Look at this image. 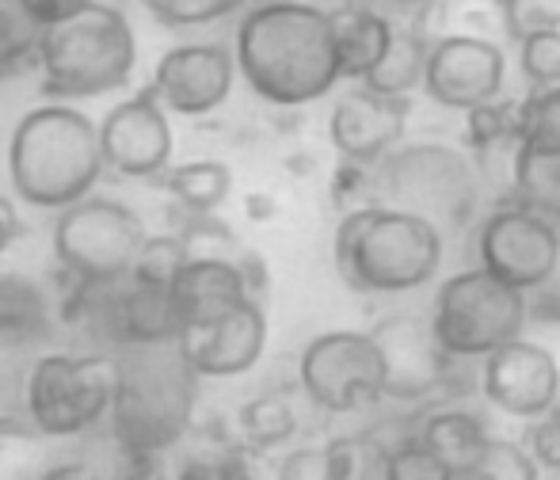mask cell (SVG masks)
<instances>
[{"instance_id":"obj_3","label":"cell","mask_w":560,"mask_h":480,"mask_svg":"<svg viewBox=\"0 0 560 480\" xmlns=\"http://www.w3.org/2000/svg\"><path fill=\"white\" fill-rule=\"evenodd\" d=\"M104 168L100 126L69 104L27 112L8 141V176L15 195L38 210H66L89 199Z\"/></svg>"},{"instance_id":"obj_32","label":"cell","mask_w":560,"mask_h":480,"mask_svg":"<svg viewBox=\"0 0 560 480\" xmlns=\"http://www.w3.org/2000/svg\"><path fill=\"white\" fill-rule=\"evenodd\" d=\"M534 477H538V461H534V454L526 446L508 443V438H488L469 480H534Z\"/></svg>"},{"instance_id":"obj_26","label":"cell","mask_w":560,"mask_h":480,"mask_svg":"<svg viewBox=\"0 0 560 480\" xmlns=\"http://www.w3.org/2000/svg\"><path fill=\"white\" fill-rule=\"evenodd\" d=\"M233 187V172L218 161H191L168 172V191L187 214H214Z\"/></svg>"},{"instance_id":"obj_38","label":"cell","mask_w":560,"mask_h":480,"mask_svg":"<svg viewBox=\"0 0 560 480\" xmlns=\"http://www.w3.org/2000/svg\"><path fill=\"white\" fill-rule=\"evenodd\" d=\"M279 477L287 480H332V469H328V446H317V450H294L290 458H282Z\"/></svg>"},{"instance_id":"obj_2","label":"cell","mask_w":560,"mask_h":480,"mask_svg":"<svg viewBox=\"0 0 560 480\" xmlns=\"http://www.w3.org/2000/svg\"><path fill=\"white\" fill-rule=\"evenodd\" d=\"M332 251L339 279L354 294H408L443 267V230L412 210L366 202L343 214Z\"/></svg>"},{"instance_id":"obj_43","label":"cell","mask_w":560,"mask_h":480,"mask_svg":"<svg viewBox=\"0 0 560 480\" xmlns=\"http://www.w3.org/2000/svg\"><path fill=\"white\" fill-rule=\"evenodd\" d=\"M503 4H508L511 12H518V4H523V0H503Z\"/></svg>"},{"instance_id":"obj_11","label":"cell","mask_w":560,"mask_h":480,"mask_svg":"<svg viewBox=\"0 0 560 480\" xmlns=\"http://www.w3.org/2000/svg\"><path fill=\"white\" fill-rule=\"evenodd\" d=\"M477 251L480 267L530 294L553 282L560 267V222L526 202H515L485 218Z\"/></svg>"},{"instance_id":"obj_17","label":"cell","mask_w":560,"mask_h":480,"mask_svg":"<svg viewBox=\"0 0 560 480\" xmlns=\"http://www.w3.org/2000/svg\"><path fill=\"white\" fill-rule=\"evenodd\" d=\"M233 54L214 43H187L156 61L153 89L176 115H210L233 92Z\"/></svg>"},{"instance_id":"obj_6","label":"cell","mask_w":560,"mask_h":480,"mask_svg":"<svg viewBox=\"0 0 560 480\" xmlns=\"http://www.w3.org/2000/svg\"><path fill=\"white\" fill-rule=\"evenodd\" d=\"M530 320L526 290L503 282L488 267L457 271L439 286L431 325L450 359H485L518 340Z\"/></svg>"},{"instance_id":"obj_41","label":"cell","mask_w":560,"mask_h":480,"mask_svg":"<svg viewBox=\"0 0 560 480\" xmlns=\"http://www.w3.org/2000/svg\"><path fill=\"white\" fill-rule=\"evenodd\" d=\"M252 4H302V8H317V12L332 15L336 8L347 4V0H252Z\"/></svg>"},{"instance_id":"obj_21","label":"cell","mask_w":560,"mask_h":480,"mask_svg":"<svg viewBox=\"0 0 560 480\" xmlns=\"http://www.w3.org/2000/svg\"><path fill=\"white\" fill-rule=\"evenodd\" d=\"M488 438L492 435L485 431V423L472 412H462V408L435 412L416 428V443L435 454L439 466L446 469V480H469Z\"/></svg>"},{"instance_id":"obj_27","label":"cell","mask_w":560,"mask_h":480,"mask_svg":"<svg viewBox=\"0 0 560 480\" xmlns=\"http://www.w3.org/2000/svg\"><path fill=\"white\" fill-rule=\"evenodd\" d=\"M332 480H393V446L382 435H339L328 443Z\"/></svg>"},{"instance_id":"obj_9","label":"cell","mask_w":560,"mask_h":480,"mask_svg":"<svg viewBox=\"0 0 560 480\" xmlns=\"http://www.w3.org/2000/svg\"><path fill=\"white\" fill-rule=\"evenodd\" d=\"M145 244L141 222L115 199H81L54 222V251L73 282H107L130 274Z\"/></svg>"},{"instance_id":"obj_16","label":"cell","mask_w":560,"mask_h":480,"mask_svg":"<svg viewBox=\"0 0 560 480\" xmlns=\"http://www.w3.org/2000/svg\"><path fill=\"white\" fill-rule=\"evenodd\" d=\"M405 122H408L405 96H389V92H377L359 81V89H351L332 107L328 138H332L336 153L343 161L374 168V164H382L400 145Z\"/></svg>"},{"instance_id":"obj_23","label":"cell","mask_w":560,"mask_h":480,"mask_svg":"<svg viewBox=\"0 0 560 480\" xmlns=\"http://www.w3.org/2000/svg\"><path fill=\"white\" fill-rule=\"evenodd\" d=\"M428 50H431V38H428V31L420 27V15H416V23H408V27L393 23L389 50H385V58L377 61V69L362 84H370V89H377V92H389V96H408L416 84H423Z\"/></svg>"},{"instance_id":"obj_31","label":"cell","mask_w":560,"mask_h":480,"mask_svg":"<svg viewBox=\"0 0 560 480\" xmlns=\"http://www.w3.org/2000/svg\"><path fill=\"white\" fill-rule=\"evenodd\" d=\"M141 4L164 27H202L233 15L236 8H248L252 0H141Z\"/></svg>"},{"instance_id":"obj_40","label":"cell","mask_w":560,"mask_h":480,"mask_svg":"<svg viewBox=\"0 0 560 480\" xmlns=\"http://www.w3.org/2000/svg\"><path fill=\"white\" fill-rule=\"evenodd\" d=\"M20 233H23V222H20V214H15L12 199L0 195V251H4L12 241H20Z\"/></svg>"},{"instance_id":"obj_29","label":"cell","mask_w":560,"mask_h":480,"mask_svg":"<svg viewBox=\"0 0 560 480\" xmlns=\"http://www.w3.org/2000/svg\"><path fill=\"white\" fill-rule=\"evenodd\" d=\"M43 431L35 423L0 415V480L15 477H43Z\"/></svg>"},{"instance_id":"obj_25","label":"cell","mask_w":560,"mask_h":480,"mask_svg":"<svg viewBox=\"0 0 560 480\" xmlns=\"http://www.w3.org/2000/svg\"><path fill=\"white\" fill-rule=\"evenodd\" d=\"M511 184H515L518 202L541 210L560 222V156L557 153H530L515 145L511 161Z\"/></svg>"},{"instance_id":"obj_22","label":"cell","mask_w":560,"mask_h":480,"mask_svg":"<svg viewBox=\"0 0 560 480\" xmlns=\"http://www.w3.org/2000/svg\"><path fill=\"white\" fill-rule=\"evenodd\" d=\"M50 332V302L23 274H0V343L27 348Z\"/></svg>"},{"instance_id":"obj_35","label":"cell","mask_w":560,"mask_h":480,"mask_svg":"<svg viewBox=\"0 0 560 480\" xmlns=\"http://www.w3.org/2000/svg\"><path fill=\"white\" fill-rule=\"evenodd\" d=\"M469 119V141L477 149H492L500 141H515L518 99H488V104L465 112Z\"/></svg>"},{"instance_id":"obj_39","label":"cell","mask_w":560,"mask_h":480,"mask_svg":"<svg viewBox=\"0 0 560 480\" xmlns=\"http://www.w3.org/2000/svg\"><path fill=\"white\" fill-rule=\"evenodd\" d=\"M92 0H23V8L31 12V20L38 23V27H50V23H61L69 20V15L84 12Z\"/></svg>"},{"instance_id":"obj_30","label":"cell","mask_w":560,"mask_h":480,"mask_svg":"<svg viewBox=\"0 0 560 480\" xmlns=\"http://www.w3.org/2000/svg\"><path fill=\"white\" fill-rule=\"evenodd\" d=\"M298 420H294V408L287 405L282 397H259L252 405H244L241 412V431L252 446L259 450H271V446L287 443L294 435Z\"/></svg>"},{"instance_id":"obj_18","label":"cell","mask_w":560,"mask_h":480,"mask_svg":"<svg viewBox=\"0 0 560 480\" xmlns=\"http://www.w3.org/2000/svg\"><path fill=\"white\" fill-rule=\"evenodd\" d=\"M179 348L187 362L199 370V377H236L248 374L264 355L267 343V317L256 297L229 309L225 317L202 320V325L179 328Z\"/></svg>"},{"instance_id":"obj_7","label":"cell","mask_w":560,"mask_h":480,"mask_svg":"<svg viewBox=\"0 0 560 480\" xmlns=\"http://www.w3.org/2000/svg\"><path fill=\"white\" fill-rule=\"evenodd\" d=\"M374 184L382 187L377 202L412 210L439 230H462L480 199V179L469 156L431 141L397 145L382 164H374Z\"/></svg>"},{"instance_id":"obj_37","label":"cell","mask_w":560,"mask_h":480,"mask_svg":"<svg viewBox=\"0 0 560 480\" xmlns=\"http://www.w3.org/2000/svg\"><path fill=\"white\" fill-rule=\"evenodd\" d=\"M393 480H446V469L412 435L405 446H393Z\"/></svg>"},{"instance_id":"obj_34","label":"cell","mask_w":560,"mask_h":480,"mask_svg":"<svg viewBox=\"0 0 560 480\" xmlns=\"http://www.w3.org/2000/svg\"><path fill=\"white\" fill-rule=\"evenodd\" d=\"M523 77L530 84H557L560 81V31L557 27H530L523 35Z\"/></svg>"},{"instance_id":"obj_12","label":"cell","mask_w":560,"mask_h":480,"mask_svg":"<svg viewBox=\"0 0 560 480\" xmlns=\"http://www.w3.org/2000/svg\"><path fill=\"white\" fill-rule=\"evenodd\" d=\"M508 58L495 38L480 35H439L428 50L423 92L450 112H472L488 99L503 96Z\"/></svg>"},{"instance_id":"obj_20","label":"cell","mask_w":560,"mask_h":480,"mask_svg":"<svg viewBox=\"0 0 560 480\" xmlns=\"http://www.w3.org/2000/svg\"><path fill=\"white\" fill-rule=\"evenodd\" d=\"M332 35L343 81H366L377 69V61L385 58V50H389L393 20L366 8L362 0H347L343 8L332 12Z\"/></svg>"},{"instance_id":"obj_1","label":"cell","mask_w":560,"mask_h":480,"mask_svg":"<svg viewBox=\"0 0 560 480\" xmlns=\"http://www.w3.org/2000/svg\"><path fill=\"white\" fill-rule=\"evenodd\" d=\"M236 69L275 107L325 99L343 81L332 15L302 4H252L236 27Z\"/></svg>"},{"instance_id":"obj_5","label":"cell","mask_w":560,"mask_h":480,"mask_svg":"<svg viewBox=\"0 0 560 480\" xmlns=\"http://www.w3.org/2000/svg\"><path fill=\"white\" fill-rule=\"evenodd\" d=\"M138 61L133 27L115 4L92 0L84 12L43 27L38 69L54 99H92L122 89Z\"/></svg>"},{"instance_id":"obj_42","label":"cell","mask_w":560,"mask_h":480,"mask_svg":"<svg viewBox=\"0 0 560 480\" xmlns=\"http://www.w3.org/2000/svg\"><path fill=\"white\" fill-rule=\"evenodd\" d=\"M389 4H400V8H412V12H420V8L431 4V0H389Z\"/></svg>"},{"instance_id":"obj_44","label":"cell","mask_w":560,"mask_h":480,"mask_svg":"<svg viewBox=\"0 0 560 480\" xmlns=\"http://www.w3.org/2000/svg\"><path fill=\"white\" fill-rule=\"evenodd\" d=\"M0 81H4V77H0Z\"/></svg>"},{"instance_id":"obj_10","label":"cell","mask_w":560,"mask_h":480,"mask_svg":"<svg viewBox=\"0 0 560 480\" xmlns=\"http://www.w3.org/2000/svg\"><path fill=\"white\" fill-rule=\"evenodd\" d=\"M302 389L320 412L347 415L385 397V366L370 332H325L302 351Z\"/></svg>"},{"instance_id":"obj_15","label":"cell","mask_w":560,"mask_h":480,"mask_svg":"<svg viewBox=\"0 0 560 480\" xmlns=\"http://www.w3.org/2000/svg\"><path fill=\"white\" fill-rule=\"evenodd\" d=\"M480 389L500 412L515 415V420H538L560 397V362L546 348L526 343L518 336V340L495 348L492 355H485Z\"/></svg>"},{"instance_id":"obj_4","label":"cell","mask_w":560,"mask_h":480,"mask_svg":"<svg viewBox=\"0 0 560 480\" xmlns=\"http://www.w3.org/2000/svg\"><path fill=\"white\" fill-rule=\"evenodd\" d=\"M118 389L112 428L126 454L153 458L179 443L191 423L199 370L187 362L179 340L126 343L118 348Z\"/></svg>"},{"instance_id":"obj_36","label":"cell","mask_w":560,"mask_h":480,"mask_svg":"<svg viewBox=\"0 0 560 480\" xmlns=\"http://www.w3.org/2000/svg\"><path fill=\"white\" fill-rule=\"evenodd\" d=\"M526 446H530L538 466H546L549 473H560V405H553L549 412H541L538 420H530Z\"/></svg>"},{"instance_id":"obj_14","label":"cell","mask_w":560,"mask_h":480,"mask_svg":"<svg viewBox=\"0 0 560 480\" xmlns=\"http://www.w3.org/2000/svg\"><path fill=\"white\" fill-rule=\"evenodd\" d=\"M100 149L107 168L130 179H149L168 168L172 161V126L168 107L161 104L156 89H141L133 99H122L100 122Z\"/></svg>"},{"instance_id":"obj_8","label":"cell","mask_w":560,"mask_h":480,"mask_svg":"<svg viewBox=\"0 0 560 480\" xmlns=\"http://www.w3.org/2000/svg\"><path fill=\"white\" fill-rule=\"evenodd\" d=\"M118 389L115 355H46L27 377V415L43 435H81L112 412Z\"/></svg>"},{"instance_id":"obj_13","label":"cell","mask_w":560,"mask_h":480,"mask_svg":"<svg viewBox=\"0 0 560 480\" xmlns=\"http://www.w3.org/2000/svg\"><path fill=\"white\" fill-rule=\"evenodd\" d=\"M370 336H374L377 351H382L385 397L389 400L416 405V400H428L446 382L450 355L439 343L431 317L397 313V317L377 320Z\"/></svg>"},{"instance_id":"obj_28","label":"cell","mask_w":560,"mask_h":480,"mask_svg":"<svg viewBox=\"0 0 560 480\" xmlns=\"http://www.w3.org/2000/svg\"><path fill=\"white\" fill-rule=\"evenodd\" d=\"M38 43H43V27L31 20L23 0H0V77H12L38 58Z\"/></svg>"},{"instance_id":"obj_19","label":"cell","mask_w":560,"mask_h":480,"mask_svg":"<svg viewBox=\"0 0 560 480\" xmlns=\"http://www.w3.org/2000/svg\"><path fill=\"white\" fill-rule=\"evenodd\" d=\"M176 309H179V328L202 325V320L225 317L229 309L244 305L248 297H256V282L248 274V259L233 256H195L184 264L176 286Z\"/></svg>"},{"instance_id":"obj_24","label":"cell","mask_w":560,"mask_h":480,"mask_svg":"<svg viewBox=\"0 0 560 480\" xmlns=\"http://www.w3.org/2000/svg\"><path fill=\"white\" fill-rule=\"evenodd\" d=\"M515 145L530 149V153H557L560 156V81L557 84H530L526 99H518Z\"/></svg>"},{"instance_id":"obj_33","label":"cell","mask_w":560,"mask_h":480,"mask_svg":"<svg viewBox=\"0 0 560 480\" xmlns=\"http://www.w3.org/2000/svg\"><path fill=\"white\" fill-rule=\"evenodd\" d=\"M187 248H184V237H145V244L138 248V259H133L130 274L145 282H164V286H176L179 271L187 264Z\"/></svg>"}]
</instances>
